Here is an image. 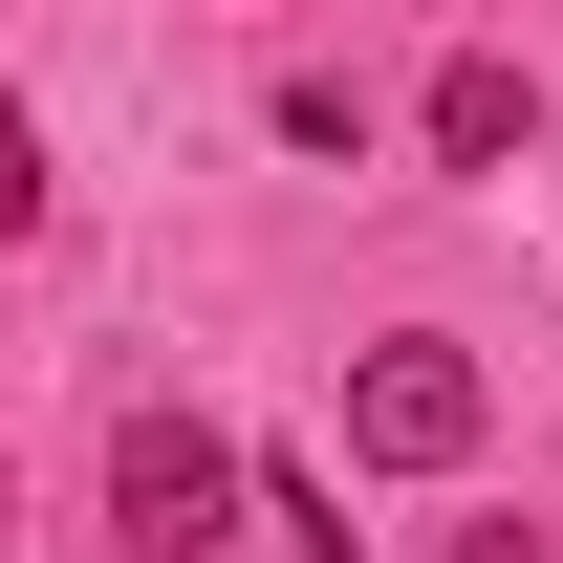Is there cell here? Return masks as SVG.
<instances>
[{
    "instance_id": "6da1fadb",
    "label": "cell",
    "mask_w": 563,
    "mask_h": 563,
    "mask_svg": "<svg viewBox=\"0 0 563 563\" xmlns=\"http://www.w3.org/2000/svg\"><path fill=\"white\" fill-rule=\"evenodd\" d=\"M239 498H261V477H239V433H217V412H174V390L109 412V542H131V563H217V542H239Z\"/></svg>"
},
{
    "instance_id": "7a4b0ae2",
    "label": "cell",
    "mask_w": 563,
    "mask_h": 563,
    "mask_svg": "<svg viewBox=\"0 0 563 563\" xmlns=\"http://www.w3.org/2000/svg\"><path fill=\"white\" fill-rule=\"evenodd\" d=\"M477 433H498V368L477 347H433V325L347 347V455H368V477H455Z\"/></svg>"
},
{
    "instance_id": "3957f363",
    "label": "cell",
    "mask_w": 563,
    "mask_h": 563,
    "mask_svg": "<svg viewBox=\"0 0 563 563\" xmlns=\"http://www.w3.org/2000/svg\"><path fill=\"white\" fill-rule=\"evenodd\" d=\"M520 152H542V66L520 44H455L433 66V174H520Z\"/></svg>"
},
{
    "instance_id": "277c9868",
    "label": "cell",
    "mask_w": 563,
    "mask_h": 563,
    "mask_svg": "<svg viewBox=\"0 0 563 563\" xmlns=\"http://www.w3.org/2000/svg\"><path fill=\"white\" fill-rule=\"evenodd\" d=\"M261 131H282V152H368V87H347V66H282Z\"/></svg>"
},
{
    "instance_id": "5b68a950",
    "label": "cell",
    "mask_w": 563,
    "mask_h": 563,
    "mask_svg": "<svg viewBox=\"0 0 563 563\" xmlns=\"http://www.w3.org/2000/svg\"><path fill=\"white\" fill-rule=\"evenodd\" d=\"M44 196H66V174H44V109L0 87V239H44Z\"/></svg>"
},
{
    "instance_id": "8992f818",
    "label": "cell",
    "mask_w": 563,
    "mask_h": 563,
    "mask_svg": "<svg viewBox=\"0 0 563 563\" xmlns=\"http://www.w3.org/2000/svg\"><path fill=\"white\" fill-rule=\"evenodd\" d=\"M261 520H282V542H303V563H368V542H347V498L303 477V455H282V477H261Z\"/></svg>"
},
{
    "instance_id": "52a82bcc",
    "label": "cell",
    "mask_w": 563,
    "mask_h": 563,
    "mask_svg": "<svg viewBox=\"0 0 563 563\" xmlns=\"http://www.w3.org/2000/svg\"><path fill=\"white\" fill-rule=\"evenodd\" d=\"M455 563H563V542H542V520H477V542H455Z\"/></svg>"
}]
</instances>
